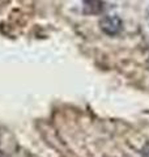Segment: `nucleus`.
I'll return each mask as SVG.
<instances>
[{
  "instance_id": "f257e3e1",
  "label": "nucleus",
  "mask_w": 149,
  "mask_h": 157,
  "mask_svg": "<svg viewBox=\"0 0 149 157\" xmlns=\"http://www.w3.org/2000/svg\"><path fill=\"white\" fill-rule=\"evenodd\" d=\"M99 28L101 30L107 34V36H117L120 33L123 28V22L119 16L117 14H107V16L102 17L99 21Z\"/></svg>"
},
{
  "instance_id": "f03ea898",
  "label": "nucleus",
  "mask_w": 149,
  "mask_h": 157,
  "mask_svg": "<svg viewBox=\"0 0 149 157\" xmlns=\"http://www.w3.org/2000/svg\"><path fill=\"white\" fill-rule=\"evenodd\" d=\"M85 3V9L89 13H99L102 11L101 0H84Z\"/></svg>"
},
{
  "instance_id": "7ed1b4c3",
  "label": "nucleus",
  "mask_w": 149,
  "mask_h": 157,
  "mask_svg": "<svg viewBox=\"0 0 149 157\" xmlns=\"http://www.w3.org/2000/svg\"><path fill=\"white\" fill-rule=\"evenodd\" d=\"M141 153H143L144 156H145V157H149V143L144 144L143 149H141Z\"/></svg>"
}]
</instances>
